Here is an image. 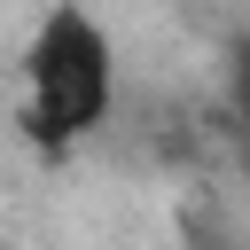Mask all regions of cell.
Returning a JSON list of instances; mask_svg holds the SVG:
<instances>
[{
    "label": "cell",
    "mask_w": 250,
    "mask_h": 250,
    "mask_svg": "<svg viewBox=\"0 0 250 250\" xmlns=\"http://www.w3.org/2000/svg\"><path fill=\"white\" fill-rule=\"evenodd\" d=\"M234 125H242V164H250V47L234 62Z\"/></svg>",
    "instance_id": "obj_2"
},
{
    "label": "cell",
    "mask_w": 250,
    "mask_h": 250,
    "mask_svg": "<svg viewBox=\"0 0 250 250\" xmlns=\"http://www.w3.org/2000/svg\"><path fill=\"white\" fill-rule=\"evenodd\" d=\"M16 78H23V133L39 148H78L117 109V39L94 8L55 0L31 23Z\"/></svg>",
    "instance_id": "obj_1"
}]
</instances>
